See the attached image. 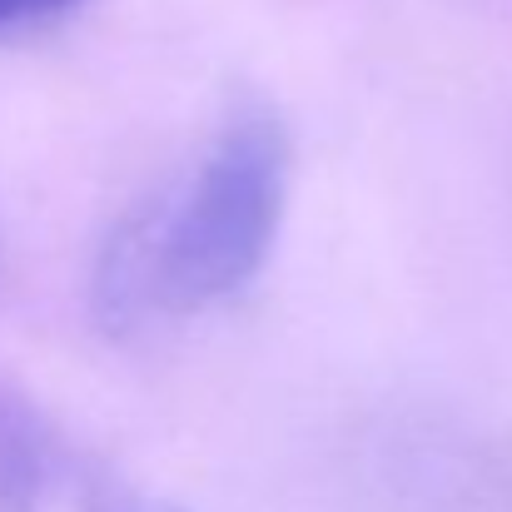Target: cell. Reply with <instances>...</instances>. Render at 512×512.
Instances as JSON below:
<instances>
[{"label": "cell", "instance_id": "obj_1", "mask_svg": "<svg viewBox=\"0 0 512 512\" xmlns=\"http://www.w3.org/2000/svg\"><path fill=\"white\" fill-rule=\"evenodd\" d=\"M289 165L284 115L254 90L229 100L194 165L105 234L90 269L95 324L130 339L244 294L284 229Z\"/></svg>", "mask_w": 512, "mask_h": 512}, {"label": "cell", "instance_id": "obj_2", "mask_svg": "<svg viewBox=\"0 0 512 512\" xmlns=\"http://www.w3.org/2000/svg\"><path fill=\"white\" fill-rule=\"evenodd\" d=\"M0 512H184L140 493L65 438L20 383H0Z\"/></svg>", "mask_w": 512, "mask_h": 512}, {"label": "cell", "instance_id": "obj_3", "mask_svg": "<svg viewBox=\"0 0 512 512\" xmlns=\"http://www.w3.org/2000/svg\"><path fill=\"white\" fill-rule=\"evenodd\" d=\"M80 0H0V35L5 30H25V25H40L50 15H65L75 10Z\"/></svg>", "mask_w": 512, "mask_h": 512}]
</instances>
